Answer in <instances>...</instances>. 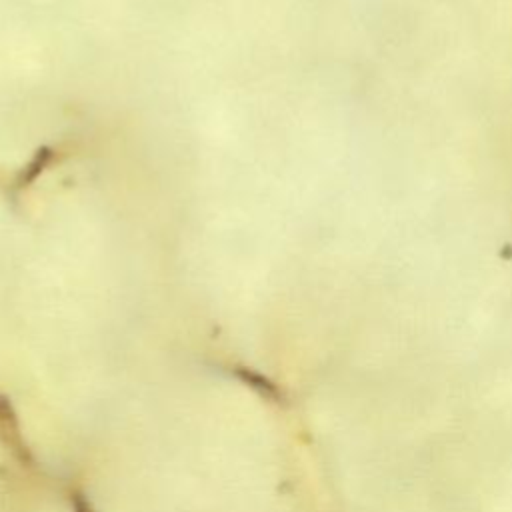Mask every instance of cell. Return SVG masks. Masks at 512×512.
<instances>
[{
    "label": "cell",
    "instance_id": "6da1fadb",
    "mask_svg": "<svg viewBox=\"0 0 512 512\" xmlns=\"http://www.w3.org/2000/svg\"><path fill=\"white\" fill-rule=\"evenodd\" d=\"M0 442L22 468L36 466L34 454L30 452V448L24 440L18 414H16L10 398L4 394H0Z\"/></svg>",
    "mask_w": 512,
    "mask_h": 512
},
{
    "label": "cell",
    "instance_id": "7a4b0ae2",
    "mask_svg": "<svg viewBox=\"0 0 512 512\" xmlns=\"http://www.w3.org/2000/svg\"><path fill=\"white\" fill-rule=\"evenodd\" d=\"M232 372H234V378H236V380H240L242 384H246L248 388H252V390H254L258 396H262L264 400L274 402V404H280V402L286 400L282 388H280L274 380H270L268 376H264L262 372H258V370H254V368H248V366H234Z\"/></svg>",
    "mask_w": 512,
    "mask_h": 512
},
{
    "label": "cell",
    "instance_id": "3957f363",
    "mask_svg": "<svg viewBox=\"0 0 512 512\" xmlns=\"http://www.w3.org/2000/svg\"><path fill=\"white\" fill-rule=\"evenodd\" d=\"M68 502H70L72 512H98L94 508V504L90 502V498L86 496V492L80 488H72L68 492Z\"/></svg>",
    "mask_w": 512,
    "mask_h": 512
}]
</instances>
